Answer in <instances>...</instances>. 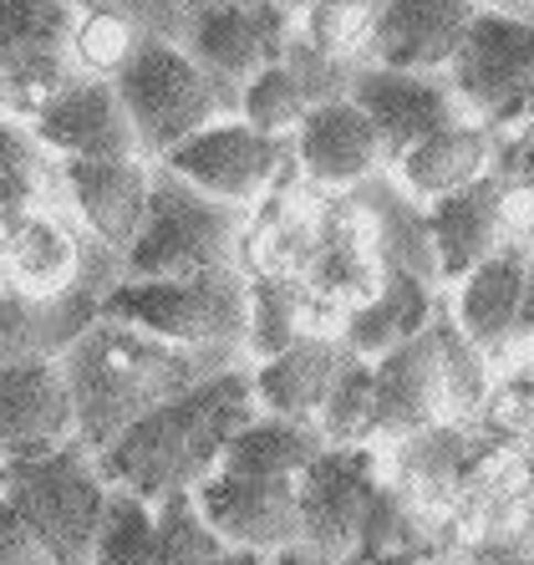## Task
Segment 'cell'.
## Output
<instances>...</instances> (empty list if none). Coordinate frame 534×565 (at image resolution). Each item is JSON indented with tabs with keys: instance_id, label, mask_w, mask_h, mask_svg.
<instances>
[{
	"instance_id": "cell-1",
	"label": "cell",
	"mask_w": 534,
	"mask_h": 565,
	"mask_svg": "<svg viewBox=\"0 0 534 565\" xmlns=\"http://www.w3.org/2000/svg\"><path fill=\"white\" fill-rule=\"evenodd\" d=\"M239 362H249V356L179 347L97 316L62 352L66 387H72V403H77V438L92 454H103L122 428H132L158 403H169V397L189 393L194 382L214 377L224 367H239Z\"/></svg>"
},
{
	"instance_id": "cell-2",
	"label": "cell",
	"mask_w": 534,
	"mask_h": 565,
	"mask_svg": "<svg viewBox=\"0 0 534 565\" xmlns=\"http://www.w3.org/2000/svg\"><path fill=\"white\" fill-rule=\"evenodd\" d=\"M260 413L249 367H224L214 377L194 382L189 393L158 403L153 413L122 428L97 454L107 484L128 489L148 504H163L169 494H194L209 473L224 463L229 438Z\"/></svg>"
},
{
	"instance_id": "cell-3",
	"label": "cell",
	"mask_w": 534,
	"mask_h": 565,
	"mask_svg": "<svg viewBox=\"0 0 534 565\" xmlns=\"http://www.w3.org/2000/svg\"><path fill=\"white\" fill-rule=\"evenodd\" d=\"M107 321L138 327L148 337L179 347H204V352H245L249 331V276L239 265L224 270H199V276H158L113 286L103 301Z\"/></svg>"
},
{
	"instance_id": "cell-4",
	"label": "cell",
	"mask_w": 534,
	"mask_h": 565,
	"mask_svg": "<svg viewBox=\"0 0 534 565\" xmlns=\"http://www.w3.org/2000/svg\"><path fill=\"white\" fill-rule=\"evenodd\" d=\"M245 245V210L194 189L189 179L153 163V199L148 220L122 255L128 280H158V276H199V270H224L239 265Z\"/></svg>"
},
{
	"instance_id": "cell-5",
	"label": "cell",
	"mask_w": 534,
	"mask_h": 565,
	"mask_svg": "<svg viewBox=\"0 0 534 565\" xmlns=\"http://www.w3.org/2000/svg\"><path fill=\"white\" fill-rule=\"evenodd\" d=\"M113 87H118L122 107H128L138 148L153 163L169 158L179 143H189L194 132H204L209 122L239 118V97L229 87H220L173 41H143L132 52V62L113 77Z\"/></svg>"
},
{
	"instance_id": "cell-6",
	"label": "cell",
	"mask_w": 534,
	"mask_h": 565,
	"mask_svg": "<svg viewBox=\"0 0 534 565\" xmlns=\"http://www.w3.org/2000/svg\"><path fill=\"white\" fill-rule=\"evenodd\" d=\"M0 494L21 510V520L36 530V540L56 565H92L113 484L87 444H66L41 459L6 463Z\"/></svg>"
},
{
	"instance_id": "cell-7",
	"label": "cell",
	"mask_w": 534,
	"mask_h": 565,
	"mask_svg": "<svg viewBox=\"0 0 534 565\" xmlns=\"http://www.w3.org/2000/svg\"><path fill=\"white\" fill-rule=\"evenodd\" d=\"M473 122L509 138L534 118V15L479 6L469 36L444 72Z\"/></svg>"
},
{
	"instance_id": "cell-8",
	"label": "cell",
	"mask_w": 534,
	"mask_h": 565,
	"mask_svg": "<svg viewBox=\"0 0 534 565\" xmlns=\"http://www.w3.org/2000/svg\"><path fill=\"white\" fill-rule=\"evenodd\" d=\"M77 0H0V113L31 118L46 97L82 77Z\"/></svg>"
},
{
	"instance_id": "cell-9",
	"label": "cell",
	"mask_w": 534,
	"mask_h": 565,
	"mask_svg": "<svg viewBox=\"0 0 534 565\" xmlns=\"http://www.w3.org/2000/svg\"><path fill=\"white\" fill-rule=\"evenodd\" d=\"M290 41H296V11L280 0H194L179 46L239 97L260 66L290 52Z\"/></svg>"
},
{
	"instance_id": "cell-10",
	"label": "cell",
	"mask_w": 534,
	"mask_h": 565,
	"mask_svg": "<svg viewBox=\"0 0 534 565\" xmlns=\"http://www.w3.org/2000/svg\"><path fill=\"white\" fill-rule=\"evenodd\" d=\"M158 163H169L179 179H189L204 194L249 210L296 163V138L260 132L245 118H220L209 122L204 132H194L189 143H179L169 158H158Z\"/></svg>"
},
{
	"instance_id": "cell-11",
	"label": "cell",
	"mask_w": 534,
	"mask_h": 565,
	"mask_svg": "<svg viewBox=\"0 0 534 565\" xmlns=\"http://www.w3.org/2000/svg\"><path fill=\"white\" fill-rule=\"evenodd\" d=\"M382 500L372 448H321V459L300 473V545L327 555L331 565L352 551L372 525V510Z\"/></svg>"
},
{
	"instance_id": "cell-12",
	"label": "cell",
	"mask_w": 534,
	"mask_h": 565,
	"mask_svg": "<svg viewBox=\"0 0 534 565\" xmlns=\"http://www.w3.org/2000/svg\"><path fill=\"white\" fill-rule=\"evenodd\" d=\"M122 280V255L92 265L66 296H26L0 286V362H62V352L103 316V301Z\"/></svg>"
},
{
	"instance_id": "cell-13",
	"label": "cell",
	"mask_w": 534,
	"mask_h": 565,
	"mask_svg": "<svg viewBox=\"0 0 534 565\" xmlns=\"http://www.w3.org/2000/svg\"><path fill=\"white\" fill-rule=\"evenodd\" d=\"M209 530L249 555H275L300 545V479H270V473L214 469L194 489Z\"/></svg>"
},
{
	"instance_id": "cell-14",
	"label": "cell",
	"mask_w": 534,
	"mask_h": 565,
	"mask_svg": "<svg viewBox=\"0 0 534 565\" xmlns=\"http://www.w3.org/2000/svg\"><path fill=\"white\" fill-rule=\"evenodd\" d=\"M77 438L62 362H0V463H26Z\"/></svg>"
},
{
	"instance_id": "cell-15",
	"label": "cell",
	"mask_w": 534,
	"mask_h": 565,
	"mask_svg": "<svg viewBox=\"0 0 534 565\" xmlns=\"http://www.w3.org/2000/svg\"><path fill=\"white\" fill-rule=\"evenodd\" d=\"M62 184L82 230L107 250L128 255L153 199V158H66Z\"/></svg>"
},
{
	"instance_id": "cell-16",
	"label": "cell",
	"mask_w": 534,
	"mask_h": 565,
	"mask_svg": "<svg viewBox=\"0 0 534 565\" xmlns=\"http://www.w3.org/2000/svg\"><path fill=\"white\" fill-rule=\"evenodd\" d=\"M26 128L36 132V143L52 158H132L143 153L138 148V132L128 122V107H122L118 87L107 77H77L66 82L56 97L36 107L26 118Z\"/></svg>"
},
{
	"instance_id": "cell-17",
	"label": "cell",
	"mask_w": 534,
	"mask_h": 565,
	"mask_svg": "<svg viewBox=\"0 0 534 565\" xmlns=\"http://www.w3.org/2000/svg\"><path fill=\"white\" fill-rule=\"evenodd\" d=\"M352 97L362 103L366 118L377 122L392 163H397L407 148L423 143L428 132L469 118L444 72H392V66L366 62L352 77Z\"/></svg>"
},
{
	"instance_id": "cell-18",
	"label": "cell",
	"mask_w": 534,
	"mask_h": 565,
	"mask_svg": "<svg viewBox=\"0 0 534 565\" xmlns=\"http://www.w3.org/2000/svg\"><path fill=\"white\" fill-rule=\"evenodd\" d=\"M296 163L306 169L311 184H327V189H362L366 179H377L382 169H392L377 122L366 118L356 97L316 103L300 118Z\"/></svg>"
},
{
	"instance_id": "cell-19",
	"label": "cell",
	"mask_w": 534,
	"mask_h": 565,
	"mask_svg": "<svg viewBox=\"0 0 534 565\" xmlns=\"http://www.w3.org/2000/svg\"><path fill=\"white\" fill-rule=\"evenodd\" d=\"M448 408L444 356L432 327L407 337L403 347L372 356V438H407L438 423Z\"/></svg>"
},
{
	"instance_id": "cell-20",
	"label": "cell",
	"mask_w": 534,
	"mask_h": 565,
	"mask_svg": "<svg viewBox=\"0 0 534 565\" xmlns=\"http://www.w3.org/2000/svg\"><path fill=\"white\" fill-rule=\"evenodd\" d=\"M483 0H382L372 26V66L448 72Z\"/></svg>"
},
{
	"instance_id": "cell-21",
	"label": "cell",
	"mask_w": 534,
	"mask_h": 565,
	"mask_svg": "<svg viewBox=\"0 0 534 565\" xmlns=\"http://www.w3.org/2000/svg\"><path fill=\"white\" fill-rule=\"evenodd\" d=\"M509 204H514V189H509V179L499 169H489L469 189L428 204V235H432V255H438V280L444 286H458L469 270H479L504 245Z\"/></svg>"
},
{
	"instance_id": "cell-22",
	"label": "cell",
	"mask_w": 534,
	"mask_h": 565,
	"mask_svg": "<svg viewBox=\"0 0 534 565\" xmlns=\"http://www.w3.org/2000/svg\"><path fill=\"white\" fill-rule=\"evenodd\" d=\"M341 356H346V342L337 331H306L296 347L265 356V362H249V382H255V403L260 413H275V418H296L311 423L321 418L331 397V382L341 372Z\"/></svg>"
},
{
	"instance_id": "cell-23",
	"label": "cell",
	"mask_w": 534,
	"mask_h": 565,
	"mask_svg": "<svg viewBox=\"0 0 534 565\" xmlns=\"http://www.w3.org/2000/svg\"><path fill=\"white\" fill-rule=\"evenodd\" d=\"M530 250L520 245H499L479 270L453 286V316L463 337L479 347L483 356H504L514 331H520V301H524V280H530Z\"/></svg>"
},
{
	"instance_id": "cell-24",
	"label": "cell",
	"mask_w": 534,
	"mask_h": 565,
	"mask_svg": "<svg viewBox=\"0 0 534 565\" xmlns=\"http://www.w3.org/2000/svg\"><path fill=\"white\" fill-rule=\"evenodd\" d=\"M499 158V138L483 122L463 118V122H448V128L428 132L417 148H407L397 163H392V179L407 189L413 199L432 204V199L444 194H458V189H469L473 179L494 169Z\"/></svg>"
},
{
	"instance_id": "cell-25",
	"label": "cell",
	"mask_w": 534,
	"mask_h": 565,
	"mask_svg": "<svg viewBox=\"0 0 534 565\" xmlns=\"http://www.w3.org/2000/svg\"><path fill=\"white\" fill-rule=\"evenodd\" d=\"M66 204L62 184V158H52L36 143L26 118L0 113V250L31 214Z\"/></svg>"
},
{
	"instance_id": "cell-26",
	"label": "cell",
	"mask_w": 534,
	"mask_h": 565,
	"mask_svg": "<svg viewBox=\"0 0 534 565\" xmlns=\"http://www.w3.org/2000/svg\"><path fill=\"white\" fill-rule=\"evenodd\" d=\"M432 311H438V306H432V280L382 265L377 290L341 321L337 337L352 347L356 356H382V352H392V347H403L407 337H417V331H428Z\"/></svg>"
},
{
	"instance_id": "cell-27",
	"label": "cell",
	"mask_w": 534,
	"mask_h": 565,
	"mask_svg": "<svg viewBox=\"0 0 534 565\" xmlns=\"http://www.w3.org/2000/svg\"><path fill=\"white\" fill-rule=\"evenodd\" d=\"M362 189H366V210L377 220V239H372L377 260L392 265V270H407V276H423V280H432V286H444V280H438L432 235H428V204L407 194L397 179H392V184L366 179Z\"/></svg>"
},
{
	"instance_id": "cell-28",
	"label": "cell",
	"mask_w": 534,
	"mask_h": 565,
	"mask_svg": "<svg viewBox=\"0 0 534 565\" xmlns=\"http://www.w3.org/2000/svg\"><path fill=\"white\" fill-rule=\"evenodd\" d=\"M321 448H327V438H321V428H311V423L255 413V418L229 438L220 469L270 473V479H300V473L321 459Z\"/></svg>"
},
{
	"instance_id": "cell-29",
	"label": "cell",
	"mask_w": 534,
	"mask_h": 565,
	"mask_svg": "<svg viewBox=\"0 0 534 565\" xmlns=\"http://www.w3.org/2000/svg\"><path fill=\"white\" fill-rule=\"evenodd\" d=\"M311 321V290L300 276L286 270H255L249 276V331H245V356L249 362H265V356L296 347Z\"/></svg>"
},
{
	"instance_id": "cell-30",
	"label": "cell",
	"mask_w": 534,
	"mask_h": 565,
	"mask_svg": "<svg viewBox=\"0 0 534 565\" xmlns=\"http://www.w3.org/2000/svg\"><path fill=\"white\" fill-rule=\"evenodd\" d=\"M372 26H377V0H316L296 15V36L341 66L372 62Z\"/></svg>"
},
{
	"instance_id": "cell-31",
	"label": "cell",
	"mask_w": 534,
	"mask_h": 565,
	"mask_svg": "<svg viewBox=\"0 0 534 565\" xmlns=\"http://www.w3.org/2000/svg\"><path fill=\"white\" fill-rule=\"evenodd\" d=\"M316 428H321V438H327L331 448L372 444V356H356L352 347H346Z\"/></svg>"
},
{
	"instance_id": "cell-32",
	"label": "cell",
	"mask_w": 534,
	"mask_h": 565,
	"mask_svg": "<svg viewBox=\"0 0 534 565\" xmlns=\"http://www.w3.org/2000/svg\"><path fill=\"white\" fill-rule=\"evenodd\" d=\"M153 545H158V510L128 489H113L97 530V551L92 565H153Z\"/></svg>"
},
{
	"instance_id": "cell-33",
	"label": "cell",
	"mask_w": 534,
	"mask_h": 565,
	"mask_svg": "<svg viewBox=\"0 0 534 565\" xmlns=\"http://www.w3.org/2000/svg\"><path fill=\"white\" fill-rule=\"evenodd\" d=\"M311 107H316L311 93L300 87V77L286 62L260 66V72L245 82V93H239V118L255 122L260 132H280V138H296L300 118H306Z\"/></svg>"
},
{
	"instance_id": "cell-34",
	"label": "cell",
	"mask_w": 534,
	"mask_h": 565,
	"mask_svg": "<svg viewBox=\"0 0 534 565\" xmlns=\"http://www.w3.org/2000/svg\"><path fill=\"white\" fill-rule=\"evenodd\" d=\"M72 46H77V66L82 77H118L122 66L132 62V52L143 46V36L128 26V21H118V15L107 11H87L82 6L77 15V36H72Z\"/></svg>"
},
{
	"instance_id": "cell-35",
	"label": "cell",
	"mask_w": 534,
	"mask_h": 565,
	"mask_svg": "<svg viewBox=\"0 0 534 565\" xmlns=\"http://www.w3.org/2000/svg\"><path fill=\"white\" fill-rule=\"evenodd\" d=\"M77 6L118 15V21H128L143 41H173V46L183 41L189 15H194V0H77Z\"/></svg>"
},
{
	"instance_id": "cell-36",
	"label": "cell",
	"mask_w": 534,
	"mask_h": 565,
	"mask_svg": "<svg viewBox=\"0 0 534 565\" xmlns=\"http://www.w3.org/2000/svg\"><path fill=\"white\" fill-rule=\"evenodd\" d=\"M0 565H56L6 494H0Z\"/></svg>"
},
{
	"instance_id": "cell-37",
	"label": "cell",
	"mask_w": 534,
	"mask_h": 565,
	"mask_svg": "<svg viewBox=\"0 0 534 565\" xmlns=\"http://www.w3.org/2000/svg\"><path fill=\"white\" fill-rule=\"evenodd\" d=\"M494 169L509 179V189H514V194H534V118L524 122L520 132L499 138Z\"/></svg>"
},
{
	"instance_id": "cell-38",
	"label": "cell",
	"mask_w": 534,
	"mask_h": 565,
	"mask_svg": "<svg viewBox=\"0 0 534 565\" xmlns=\"http://www.w3.org/2000/svg\"><path fill=\"white\" fill-rule=\"evenodd\" d=\"M265 565H331V561H327V555H316L311 545H290V551L265 555Z\"/></svg>"
},
{
	"instance_id": "cell-39",
	"label": "cell",
	"mask_w": 534,
	"mask_h": 565,
	"mask_svg": "<svg viewBox=\"0 0 534 565\" xmlns=\"http://www.w3.org/2000/svg\"><path fill=\"white\" fill-rule=\"evenodd\" d=\"M524 342H534V260H530V280H524V301H520V331Z\"/></svg>"
},
{
	"instance_id": "cell-40",
	"label": "cell",
	"mask_w": 534,
	"mask_h": 565,
	"mask_svg": "<svg viewBox=\"0 0 534 565\" xmlns=\"http://www.w3.org/2000/svg\"><path fill=\"white\" fill-rule=\"evenodd\" d=\"M214 565H265V555H249V551H229L224 561H214Z\"/></svg>"
},
{
	"instance_id": "cell-41",
	"label": "cell",
	"mask_w": 534,
	"mask_h": 565,
	"mask_svg": "<svg viewBox=\"0 0 534 565\" xmlns=\"http://www.w3.org/2000/svg\"><path fill=\"white\" fill-rule=\"evenodd\" d=\"M483 6H509V11H534V0H483Z\"/></svg>"
},
{
	"instance_id": "cell-42",
	"label": "cell",
	"mask_w": 534,
	"mask_h": 565,
	"mask_svg": "<svg viewBox=\"0 0 534 565\" xmlns=\"http://www.w3.org/2000/svg\"><path fill=\"white\" fill-rule=\"evenodd\" d=\"M530 15H534V11H530Z\"/></svg>"
}]
</instances>
